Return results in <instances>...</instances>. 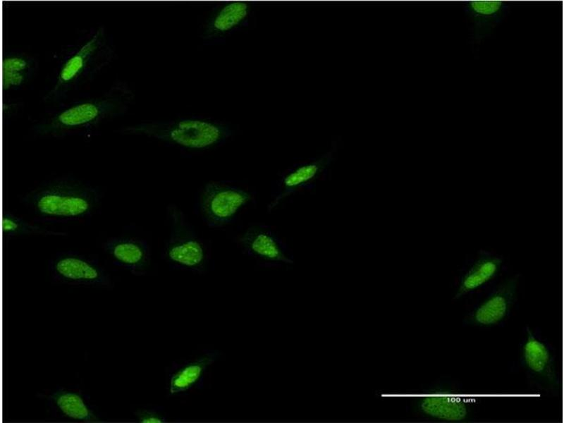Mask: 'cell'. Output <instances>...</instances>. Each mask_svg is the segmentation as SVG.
<instances>
[{"instance_id": "6da1fadb", "label": "cell", "mask_w": 564, "mask_h": 423, "mask_svg": "<svg viewBox=\"0 0 564 423\" xmlns=\"http://www.w3.org/2000/svg\"><path fill=\"white\" fill-rule=\"evenodd\" d=\"M134 98L128 85L117 81L104 94L73 104L39 122L34 130L42 136L61 137L124 114Z\"/></svg>"}, {"instance_id": "7a4b0ae2", "label": "cell", "mask_w": 564, "mask_h": 423, "mask_svg": "<svg viewBox=\"0 0 564 423\" xmlns=\"http://www.w3.org/2000/svg\"><path fill=\"white\" fill-rule=\"evenodd\" d=\"M125 135H142L188 151H204L233 137L231 125L203 118L142 122L121 129Z\"/></svg>"}, {"instance_id": "3957f363", "label": "cell", "mask_w": 564, "mask_h": 423, "mask_svg": "<svg viewBox=\"0 0 564 423\" xmlns=\"http://www.w3.org/2000/svg\"><path fill=\"white\" fill-rule=\"evenodd\" d=\"M25 202L40 218L72 221L91 215L99 204V194L91 186L74 180L61 179L28 193Z\"/></svg>"}, {"instance_id": "277c9868", "label": "cell", "mask_w": 564, "mask_h": 423, "mask_svg": "<svg viewBox=\"0 0 564 423\" xmlns=\"http://www.w3.org/2000/svg\"><path fill=\"white\" fill-rule=\"evenodd\" d=\"M114 56V49L106 30L100 26L62 63L54 84L43 97L44 102L59 101L91 80L112 61Z\"/></svg>"}, {"instance_id": "5b68a950", "label": "cell", "mask_w": 564, "mask_h": 423, "mask_svg": "<svg viewBox=\"0 0 564 423\" xmlns=\"http://www.w3.org/2000/svg\"><path fill=\"white\" fill-rule=\"evenodd\" d=\"M168 235L163 249L164 260L176 269L202 274L208 269L209 245L177 205L166 209Z\"/></svg>"}, {"instance_id": "8992f818", "label": "cell", "mask_w": 564, "mask_h": 423, "mask_svg": "<svg viewBox=\"0 0 564 423\" xmlns=\"http://www.w3.org/2000/svg\"><path fill=\"white\" fill-rule=\"evenodd\" d=\"M255 200L249 188L228 181L211 180L200 189L197 200L199 214L212 228H224Z\"/></svg>"}, {"instance_id": "52a82bcc", "label": "cell", "mask_w": 564, "mask_h": 423, "mask_svg": "<svg viewBox=\"0 0 564 423\" xmlns=\"http://www.w3.org/2000/svg\"><path fill=\"white\" fill-rule=\"evenodd\" d=\"M221 353L215 349H204L173 361L166 370V391L169 397H177L203 386L206 376Z\"/></svg>"}, {"instance_id": "ba28073f", "label": "cell", "mask_w": 564, "mask_h": 423, "mask_svg": "<svg viewBox=\"0 0 564 423\" xmlns=\"http://www.w3.org/2000/svg\"><path fill=\"white\" fill-rule=\"evenodd\" d=\"M49 269L51 278L61 283L99 288L113 286L105 269L94 259L84 255H58L51 261Z\"/></svg>"}, {"instance_id": "9c48e42d", "label": "cell", "mask_w": 564, "mask_h": 423, "mask_svg": "<svg viewBox=\"0 0 564 423\" xmlns=\"http://www.w3.org/2000/svg\"><path fill=\"white\" fill-rule=\"evenodd\" d=\"M241 251L264 264L293 263L286 245L268 226L255 223L247 227L236 238Z\"/></svg>"}, {"instance_id": "30bf717a", "label": "cell", "mask_w": 564, "mask_h": 423, "mask_svg": "<svg viewBox=\"0 0 564 423\" xmlns=\"http://www.w3.org/2000/svg\"><path fill=\"white\" fill-rule=\"evenodd\" d=\"M252 6L243 1L221 4L213 8L204 20L201 37L207 42L221 39L238 28L248 25Z\"/></svg>"}, {"instance_id": "8fae6325", "label": "cell", "mask_w": 564, "mask_h": 423, "mask_svg": "<svg viewBox=\"0 0 564 423\" xmlns=\"http://www.w3.org/2000/svg\"><path fill=\"white\" fill-rule=\"evenodd\" d=\"M519 276L514 275L501 284L470 313L465 319L466 323L475 326H490L503 320L515 302Z\"/></svg>"}, {"instance_id": "7c38bea8", "label": "cell", "mask_w": 564, "mask_h": 423, "mask_svg": "<svg viewBox=\"0 0 564 423\" xmlns=\"http://www.w3.org/2000/svg\"><path fill=\"white\" fill-rule=\"evenodd\" d=\"M104 250L118 266L135 276L145 275L151 263V250L146 240L135 237H114L103 244Z\"/></svg>"}, {"instance_id": "4fadbf2b", "label": "cell", "mask_w": 564, "mask_h": 423, "mask_svg": "<svg viewBox=\"0 0 564 423\" xmlns=\"http://www.w3.org/2000/svg\"><path fill=\"white\" fill-rule=\"evenodd\" d=\"M332 154L305 163L284 172L280 178L274 195L267 206L269 212L276 209L284 200L317 179L331 161Z\"/></svg>"}, {"instance_id": "5bb4252c", "label": "cell", "mask_w": 564, "mask_h": 423, "mask_svg": "<svg viewBox=\"0 0 564 423\" xmlns=\"http://www.w3.org/2000/svg\"><path fill=\"white\" fill-rule=\"evenodd\" d=\"M44 397L49 406L65 418L85 423L100 422L95 409L79 391L61 388Z\"/></svg>"}, {"instance_id": "9a60e30c", "label": "cell", "mask_w": 564, "mask_h": 423, "mask_svg": "<svg viewBox=\"0 0 564 423\" xmlns=\"http://www.w3.org/2000/svg\"><path fill=\"white\" fill-rule=\"evenodd\" d=\"M526 332L527 338L522 348V364L533 375L548 384L557 385L558 380L551 352L546 345L535 336L529 326Z\"/></svg>"}, {"instance_id": "2e32d148", "label": "cell", "mask_w": 564, "mask_h": 423, "mask_svg": "<svg viewBox=\"0 0 564 423\" xmlns=\"http://www.w3.org/2000/svg\"><path fill=\"white\" fill-rule=\"evenodd\" d=\"M423 415L439 420L460 422L466 419L469 407L462 398L446 392L427 393L417 403Z\"/></svg>"}, {"instance_id": "e0dca14e", "label": "cell", "mask_w": 564, "mask_h": 423, "mask_svg": "<svg viewBox=\"0 0 564 423\" xmlns=\"http://www.w3.org/2000/svg\"><path fill=\"white\" fill-rule=\"evenodd\" d=\"M502 264L501 257L488 252H481L462 277L454 298L459 299L491 280L500 271Z\"/></svg>"}, {"instance_id": "ac0fdd59", "label": "cell", "mask_w": 564, "mask_h": 423, "mask_svg": "<svg viewBox=\"0 0 564 423\" xmlns=\"http://www.w3.org/2000/svg\"><path fill=\"white\" fill-rule=\"evenodd\" d=\"M507 8L508 4L500 1H468L466 9L474 23L475 40L480 41L486 32L491 30V26H495L497 20H501Z\"/></svg>"}, {"instance_id": "d6986e66", "label": "cell", "mask_w": 564, "mask_h": 423, "mask_svg": "<svg viewBox=\"0 0 564 423\" xmlns=\"http://www.w3.org/2000/svg\"><path fill=\"white\" fill-rule=\"evenodd\" d=\"M2 233L4 237L13 238L24 235L64 236L66 233L51 230L29 222L13 214L6 212L2 216Z\"/></svg>"}, {"instance_id": "ffe728a7", "label": "cell", "mask_w": 564, "mask_h": 423, "mask_svg": "<svg viewBox=\"0 0 564 423\" xmlns=\"http://www.w3.org/2000/svg\"><path fill=\"white\" fill-rule=\"evenodd\" d=\"M37 66L36 61L25 54H9L2 59V72L32 73Z\"/></svg>"}, {"instance_id": "44dd1931", "label": "cell", "mask_w": 564, "mask_h": 423, "mask_svg": "<svg viewBox=\"0 0 564 423\" xmlns=\"http://www.w3.org/2000/svg\"><path fill=\"white\" fill-rule=\"evenodd\" d=\"M133 414L136 421L140 423H164L167 422V417L165 412L158 408L142 407L137 409Z\"/></svg>"}, {"instance_id": "7402d4cb", "label": "cell", "mask_w": 564, "mask_h": 423, "mask_svg": "<svg viewBox=\"0 0 564 423\" xmlns=\"http://www.w3.org/2000/svg\"><path fill=\"white\" fill-rule=\"evenodd\" d=\"M32 73L2 72V87L4 91L19 87L25 83Z\"/></svg>"}]
</instances>
